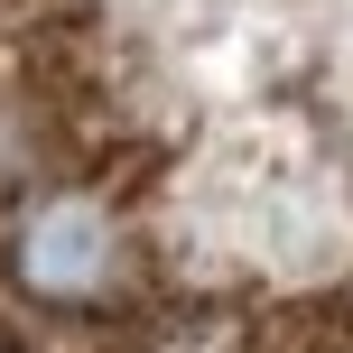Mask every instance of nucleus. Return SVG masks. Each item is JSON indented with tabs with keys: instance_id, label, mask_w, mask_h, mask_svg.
Here are the masks:
<instances>
[{
	"instance_id": "nucleus-1",
	"label": "nucleus",
	"mask_w": 353,
	"mask_h": 353,
	"mask_svg": "<svg viewBox=\"0 0 353 353\" xmlns=\"http://www.w3.org/2000/svg\"><path fill=\"white\" fill-rule=\"evenodd\" d=\"M10 279L28 288L37 307L56 316H93V307H121L130 298V223L112 195L93 186H28L10 214V242H0Z\"/></svg>"
},
{
	"instance_id": "nucleus-2",
	"label": "nucleus",
	"mask_w": 353,
	"mask_h": 353,
	"mask_svg": "<svg viewBox=\"0 0 353 353\" xmlns=\"http://www.w3.org/2000/svg\"><path fill=\"white\" fill-rule=\"evenodd\" d=\"M0 353H37V344H19V335H10V325H0Z\"/></svg>"
}]
</instances>
